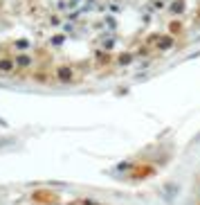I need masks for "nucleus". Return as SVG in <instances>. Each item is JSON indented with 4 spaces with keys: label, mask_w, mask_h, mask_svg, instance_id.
<instances>
[{
    "label": "nucleus",
    "mask_w": 200,
    "mask_h": 205,
    "mask_svg": "<svg viewBox=\"0 0 200 205\" xmlns=\"http://www.w3.org/2000/svg\"><path fill=\"white\" fill-rule=\"evenodd\" d=\"M59 72H61V74H59V77H61V79H67V77H72V74H70V70H67V68H61V70H59Z\"/></svg>",
    "instance_id": "nucleus-1"
}]
</instances>
